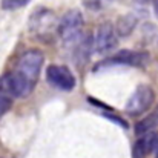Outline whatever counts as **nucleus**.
I'll return each instance as SVG.
<instances>
[{"instance_id":"nucleus-1","label":"nucleus","mask_w":158,"mask_h":158,"mask_svg":"<svg viewBox=\"0 0 158 158\" xmlns=\"http://www.w3.org/2000/svg\"><path fill=\"white\" fill-rule=\"evenodd\" d=\"M81 28H83L81 12L77 9H71L60 19L57 25V32L66 46H75L77 42L83 37Z\"/></svg>"},{"instance_id":"nucleus-2","label":"nucleus","mask_w":158,"mask_h":158,"mask_svg":"<svg viewBox=\"0 0 158 158\" xmlns=\"http://www.w3.org/2000/svg\"><path fill=\"white\" fill-rule=\"evenodd\" d=\"M43 61H45V57H43L42 51L28 49L26 52H23L20 55L14 72L19 74L22 78H25L32 86H35V83L40 77L42 68H43Z\"/></svg>"},{"instance_id":"nucleus-3","label":"nucleus","mask_w":158,"mask_h":158,"mask_svg":"<svg viewBox=\"0 0 158 158\" xmlns=\"http://www.w3.org/2000/svg\"><path fill=\"white\" fill-rule=\"evenodd\" d=\"M154 100H155L154 89L149 85H140V86H137V89L132 92V95L126 102L124 110L131 117H138V115L144 114L152 106Z\"/></svg>"},{"instance_id":"nucleus-4","label":"nucleus","mask_w":158,"mask_h":158,"mask_svg":"<svg viewBox=\"0 0 158 158\" xmlns=\"http://www.w3.org/2000/svg\"><path fill=\"white\" fill-rule=\"evenodd\" d=\"M149 61V55L146 52H141V51H129V49H123V51H118L115 55L109 57L107 60L102 61L97 68H102V66H115V64H123V66H137V68H141V66H146ZM95 68V69H97Z\"/></svg>"},{"instance_id":"nucleus-5","label":"nucleus","mask_w":158,"mask_h":158,"mask_svg":"<svg viewBox=\"0 0 158 158\" xmlns=\"http://www.w3.org/2000/svg\"><path fill=\"white\" fill-rule=\"evenodd\" d=\"M92 43L98 54L112 52L118 45V35L115 32V28L109 22L102 23L95 32V37L92 39Z\"/></svg>"},{"instance_id":"nucleus-6","label":"nucleus","mask_w":158,"mask_h":158,"mask_svg":"<svg viewBox=\"0 0 158 158\" xmlns=\"http://www.w3.org/2000/svg\"><path fill=\"white\" fill-rule=\"evenodd\" d=\"M46 78L54 88L61 91H72L75 88V77L69 68L61 64H49L46 68Z\"/></svg>"},{"instance_id":"nucleus-7","label":"nucleus","mask_w":158,"mask_h":158,"mask_svg":"<svg viewBox=\"0 0 158 158\" xmlns=\"http://www.w3.org/2000/svg\"><path fill=\"white\" fill-rule=\"evenodd\" d=\"M54 26L57 28L54 23V15L48 9H39L31 17V31L37 35H48Z\"/></svg>"},{"instance_id":"nucleus-8","label":"nucleus","mask_w":158,"mask_h":158,"mask_svg":"<svg viewBox=\"0 0 158 158\" xmlns=\"http://www.w3.org/2000/svg\"><path fill=\"white\" fill-rule=\"evenodd\" d=\"M137 26V17L134 14H124L117 20L115 25V32L118 37H127L132 34V31Z\"/></svg>"},{"instance_id":"nucleus-9","label":"nucleus","mask_w":158,"mask_h":158,"mask_svg":"<svg viewBox=\"0 0 158 158\" xmlns=\"http://www.w3.org/2000/svg\"><path fill=\"white\" fill-rule=\"evenodd\" d=\"M157 126H158V109L151 117H148V118H144L143 121H140V123L137 124L135 131H137V134L141 135V134H146V132H149V131H154Z\"/></svg>"},{"instance_id":"nucleus-10","label":"nucleus","mask_w":158,"mask_h":158,"mask_svg":"<svg viewBox=\"0 0 158 158\" xmlns=\"http://www.w3.org/2000/svg\"><path fill=\"white\" fill-rule=\"evenodd\" d=\"M28 2L29 0H2V8L8 9V11H12V9L23 8L25 5H28Z\"/></svg>"},{"instance_id":"nucleus-11","label":"nucleus","mask_w":158,"mask_h":158,"mask_svg":"<svg viewBox=\"0 0 158 158\" xmlns=\"http://www.w3.org/2000/svg\"><path fill=\"white\" fill-rule=\"evenodd\" d=\"M11 105H12V100H11L9 97L0 94V120H2V117L11 109Z\"/></svg>"},{"instance_id":"nucleus-12","label":"nucleus","mask_w":158,"mask_h":158,"mask_svg":"<svg viewBox=\"0 0 158 158\" xmlns=\"http://www.w3.org/2000/svg\"><path fill=\"white\" fill-rule=\"evenodd\" d=\"M144 155H148V152H146L143 143L138 140L134 146V158H144Z\"/></svg>"},{"instance_id":"nucleus-13","label":"nucleus","mask_w":158,"mask_h":158,"mask_svg":"<svg viewBox=\"0 0 158 158\" xmlns=\"http://www.w3.org/2000/svg\"><path fill=\"white\" fill-rule=\"evenodd\" d=\"M154 12H155V15L158 19V0H154Z\"/></svg>"},{"instance_id":"nucleus-14","label":"nucleus","mask_w":158,"mask_h":158,"mask_svg":"<svg viewBox=\"0 0 158 158\" xmlns=\"http://www.w3.org/2000/svg\"><path fill=\"white\" fill-rule=\"evenodd\" d=\"M135 3H140V5H146L148 2H151V0H134Z\"/></svg>"}]
</instances>
